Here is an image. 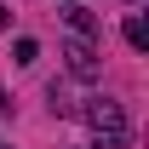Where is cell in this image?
I'll list each match as a JSON object with an SVG mask.
<instances>
[{"label": "cell", "instance_id": "6da1fadb", "mask_svg": "<svg viewBox=\"0 0 149 149\" xmlns=\"http://www.w3.org/2000/svg\"><path fill=\"white\" fill-rule=\"evenodd\" d=\"M86 120L103 132V143H97V149H126V138H132V132H126V115H120V103H115V97H92Z\"/></svg>", "mask_w": 149, "mask_h": 149}, {"label": "cell", "instance_id": "7a4b0ae2", "mask_svg": "<svg viewBox=\"0 0 149 149\" xmlns=\"http://www.w3.org/2000/svg\"><path fill=\"white\" fill-rule=\"evenodd\" d=\"M63 57H69V74H80V80H92V74H97V57H92V46H86V40L63 46Z\"/></svg>", "mask_w": 149, "mask_h": 149}, {"label": "cell", "instance_id": "3957f363", "mask_svg": "<svg viewBox=\"0 0 149 149\" xmlns=\"http://www.w3.org/2000/svg\"><path fill=\"white\" fill-rule=\"evenodd\" d=\"M69 29H74V35H86V40H92V35H97V17L86 12V6H69Z\"/></svg>", "mask_w": 149, "mask_h": 149}, {"label": "cell", "instance_id": "277c9868", "mask_svg": "<svg viewBox=\"0 0 149 149\" xmlns=\"http://www.w3.org/2000/svg\"><path fill=\"white\" fill-rule=\"evenodd\" d=\"M126 40H132V52H143V46H149V29H143V17H126Z\"/></svg>", "mask_w": 149, "mask_h": 149}, {"label": "cell", "instance_id": "5b68a950", "mask_svg": "<svg viewBox=\"0 0 149 149\" xmlns=\"http://www.w3.org/2000/svg\"><path fill=\"white\" fill-rule=\"evenodd\" d=\"M12 57H17V63H35V57H40V46H35V40H29V35H23L17 46H12Z\"/></svg>", "mask_w": 149, "mask_h": 149}, {"label": "cell", "instance_id": "8992f818", "mask_svg": "<svg viewBox=\"0 0 149 149\" xmlns=\"http://www.w3.org/2000/svg\"><path fill=\"white\" fill-rule=\"evenodd\" d=\"M6 23H12V17H6V6H0V29H6Z\"/></svg>", "mask_w": 149, "mask_h": 149}]
</instances>
